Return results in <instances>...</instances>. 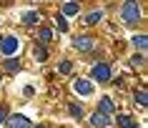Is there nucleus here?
Here are the masks:
<instances>
[{
    "label": "nucleus",
    "instance_id": "nucleus-1",
    "mask_svg": "<svg viewBox=\"0 0 148 128\" xmlns=\"http://www.w3.org/2000/svg\"><path fill=\"white\" fill-rule=\"evenodd\" d=\"M121 13H123L125 23H136V20H140V5L136 3V0H125L123 8H121Z\"/></svg>",
    "mask_w": 148,
    "mask_h": 128
},
{
    "label": "nucleus",
    "instance_id": "nucleus-2",
    "mask_svg": "<svg viewBox=\"0 0 148 128\" xmlns=\"http://www.w3.org/2000/svg\"><path fill=\"white\" fill-rule=\"evenodd\" d=\"M18 48H20V43H18L15 35H5V38H0V53H3V55L13 58L18 53Z\"/></svg>",
    "mask_w": 148,
    "mask_h": 128
},
{
    "label": "nucleus",
    "instance_id": "nucleus-3",
    "mask_svg": "<svg viewBox=\"0 0 148 128\" xmlns=\"http://www.w3.org/2000/svg\"><path fill=\"white\" fill-rule=\"evenodd\" d=\"M8 128H30V120L25 116H20V113H13L8 118Z\"/></svg>",
    "mask_w": 148,
    "mask_h": 128
},
{
    "label": "nucleus",
    "instance_id": "nucleus-4",
    "mask_svg": "<svg viewBox=\"0 0 148 128\" xmlns=\"http://www.w3.org/2000/svg\"><path fill=\"white\" fill-rule=\"evenodd\" d=\"M73 45H75V50H80V53H88V50H93V38L80 35V38L73 40Z\"/></svg>",
    "mask_w": 148,
    "mask_h": 128
},
{
    "label": "nucleus",
    "instance_id": "nucleus-5",
    "mask_svg": "<svg viewBox=\"0 0 148 128\" xmlns=\"http://www.w3.org/2000/svg\"><path fill=\"white\" fill-rule=\"evenodd\" d=\"M93 78H95V80H108V78H110V65L98 63V65L93 68Z\"/></svg>",
    "mask_w": 148,
    "mask_h": 128
},
{
    "label": "nucleus",
    "instance_id": "nucleus-6",
    "mask_svg": "<svg viewBox=\"0 0 148 128\" xmlns=\"http://www.w3.org/2000/svg\"><path fill=\"white\" fill-rule=\"evenodd\" d=\"M73 88L78 90L80 96H90V93H93V83H90V80H86V78H78Z\"/></svg>",
    "mask_w": 148,
    "mask_h": 128
},
{
    "label": "nucleus",
    "instance_id": "nucleus-7",
    "mask_svg": "<svg viewBox=\"0 0 148 128\" xmlns=\"http://www.w3.org/2000/svg\"><path fill=\"white\" fill-rule=\"evenodd\" d=\"M116 111V105H113V101L110 98H103L101 101V105H98V113H103V116H108V113H113Z\"/></svg>",
    "mask_w": 148,
    "mask_h": 128
},
{
    "label": "nucleus",
    "instance_id": "nucleus-8",
    "mask_svg": "<svg viewBox=\"0 0 148 128\" xmlns=\"http://www.w3.org/2000/svg\"><path fill=\"white\" fill-rule=\"evenodd\" d=\"M90 123L98 126V128H106V126H110V118H108V116H103V113H95L93 118H90Z\"/></svg>",
    "mask_w": 148,
    "mask_h": 128
},
{
    "label": "nucleus",
    "instance_id": "nucleus-9",
    "mask_svg": "<svg viewBox=\"0 0 148 128\" xmlns=\"http://www.w3.org/2000/svg\"><path fill=\"white\" fill-rule=\"evenodd\" d=\"M75 13H78V3H75V0L65 3V5H63V10H60V15H75Z\"/></svg>",
    "mask_w": 148,
    "mask_h": 128
},
{
    "label": "nucleus",
    "instance_id": "nucleus-10",
    "mask_svg": "<svg viewBox=\"0 0 148 128\" xmlns=\"http://www.w3.org/2000/svg\"><path fill=\"white\" fill-rule=\"evenodd\" d=\"M118 126H123V128H138L136 123L131 120V116H118V120H116Z\"/></svg>",
    "mask_w": 148,
    "mask_h": 128
},
{
    "label": "nucleus",
    "instance_id": "nucleus-11",
    "mask_svg": "<svg viewBox=\"0 0 148 128\" xmlns=\"http://www.w3.org/2000/svg\"><path fill=\"white\" fill-rule=\"evenodd\" d=\"M133 45H138V50H146V45H148L146 35H138V38H133Z\"/></svg>",
    "mask_w": 148,
    "mask_h": 128
},
{
    "label": "nucleus",
    "instance_id": "nucleus-12",
    "mask_svg": "<svg viewBox=\"0 0 148 128\" xmlns=\"http://www.w3.org/2000/svg\"><path fill=\"white\" fill-rule=\"evenodd\" d=\"M23 23H25V25L38 23V13H25V15H23Z\"/></svg>",
    "mask_w": 148,
    "mask_h": 128
},
{
    "label": "nucleus",
    "instance_id": "nucleus-13",
    "mask_svg": "<svg viewBox=\"0 0 148 128\" xmlns=\"http://www.w3.org/2000/svg\"><path fill=\"white\" fill-rule=\"evenodd\" d=\"M98 20H101V10H93V13H90V15L86 18V23H88V25H93V23H98Z\"/></svg>",
    "mask_w": 148,
    "mask_h": 128
},
{
    "label": "nucleus",
    "instance_id": "nucleus-14",
    "mask_svg": "<svg viewBox=\"0 0 148 128\" xmlns=\"http://www.w3.org/2000/svg\"><path fill=\"white\" fill-rule=\"evenodd\" d=\"M18 68H20V63H18V60H5V71H8V73H15Z\"/></svg>",
    "mask_w": 148,
    "mask_h": 128
},
{
    "label": "nucleus",
    "instance_id": "nucleus-15",
    "mask_svg": "<svg viewBox=\"0 0 148 128\" xmlns=\"http://www.w3.org/2000/svg\"><path fill=\"white\" fill-rule=\"evenodd\" d=\"M38 35H40V40H43V43H48V40L53 38V30H48V28H43V30H40Z\"/></svg>",
    "mask_w": 148,
    "mask_h": 128
},
{
    "label": "nucleus",
    "instance_id": "nucleus-16",
    "mask_svg": "<svg viewBox=\"0 0 148 128\" xmlns=\"http://www.w3.org/2000/svg\"><path fill=\"white\" fill-rule=\"evenodd\" d=\"M70 116L80 118V116H83V108H80V105H70Z\"/></svg>",
    "mask_w": 148,
    "mask_h": 128
},
{
    "label": "nucleus",
    "instance_id": "nucleus-17",
    "mask_svg": "<svg viewBox=\"0 0 148 128\" xmlns=\"http://www.w3.org/2000/svg\"><path fill=\"white\" fill-rule=\"evenodd\" d=\"M136 101H138L140 105H146V90H138V96H136Z\"/></svg>",
    "mask_w": 148,
    "mask_h": 128
},
{
    "label": "nucleus",
    "instance_id": "nucleus-18",
    "mask_svg": "<svg viewBox=\"0 0 148 128\" xmlns=\"http://www.w3.org/2000/svg\"><path fill=\"white\" fill-rule=\"evenodd\" d=\"M35 53H38V60H45V58H48L45 48H38V50H35Z\"/></svg>",
    "mask_w": 148,
    "mask_h": 128
},
{
    "label": "nucleus",
    "instance_id": "nucleus-19",
    "mask_svg": "<svg viewBox=\"0 0 148 128\" xmlns=\"http://www.w3.org/2000/svg\"><path fill=\"white\" fill-rule=\"evenodd\" d=\"M58 28H60V30H65V28H68V25H65V18H63V15H58Z\"/></svg>",
    "mask_w": 148,
    "mask_h": 128
},
{
    "label": "nucleus",
    "instance_id": "nucleus-20",
    "mask_svg": "<svg viewBox=\"0 0 148 128\" xmlns=\"http://www.w3.org/2000/svg\"><path fill=\"white\" fill-rule=\"evenodd\" d=\"M70 71V63H68V60H63V63H60V73H68Z\"/></svg>",
    "mask_w": 148,
    "mask_h": 128
},
{
    "label": "nucleus",
    "instance_id": "nucleus-21",
    "mask_svg": "<svg viewBox=\"0 0 148 128\" xmlns=\"http://www.w3.org/2000/svg\"><path fill=\"white\" fill-rule=\"evenodd\" d=\"M5 120V111H3V105H0V123Z\"/></svg>",
    "mask_w": 148,
    "mask_h": 128
},
{
    "label": "nucleus",
    "instance_id": "nucleus-22",
    "mask_svg": "<svg viewBox=\"0 0 148 128\" xmlns=\"http://www.w3.org/2000/svg\"><path fill=\"white\" fill-rule=\"evenodd\" d=\"M40 128H45V126H40Z\"/></svg>",
    "mask_w": 148,
    "mask_h": 128
}]
</instances>
